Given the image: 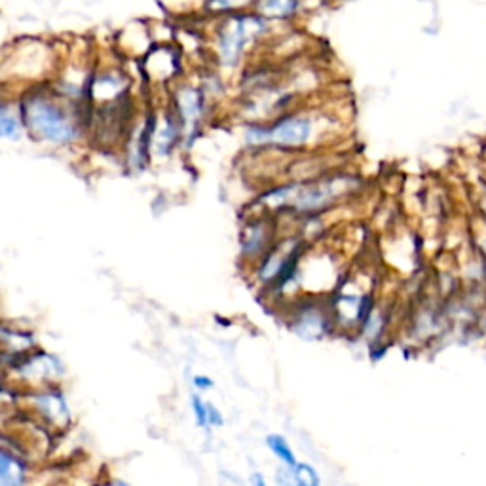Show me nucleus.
I'll use <instances>...</instances> for the list:
<instances>
[{
	"label": "nucleus",
	"mask_w": 486,
	"mask_h": 486,
	"mask_svg": "<svg viewBox=\"0 0 486 486\" xmlns=\"http://www.w3.org/2000/svg\"><path fill=\"white\" fill-rule=\"evenodd\" d=\"M378 299L375 295L373 283L368 278L354 280L348 278L338 285V289L329 300L330 314L335 319V329L344 330H359L365 318L371 314V310L376 306Z\"/></svg>",
	"instance_id": "1"
},
{
	"label": "nucleus",
	"mask_w": 486,
	"mask_h": 486,
	"mask_svg": "<svg viewBox=\"0 0 486 486\" xmlns=\"http://www.w3.org/2000/svg\"><path fill=\"white\" fill-rule=\"evenodd\" d=\"M24 124L44 141L67 145L76 139V126L69 116L41 95L29 97L24 103Z\"/></svg>",
	"instance_id": "2"
},
{
	"label": "nucleus",
	"mask_w": 486,
	"mask_h": 486,
	"mask_svg": "<svg viewBox=\"0 0 486 486\" xmlns=\"http://www.w3.org/2000/svg\"><path fill=\"white\" fill-rule=\"evenodd\" d=\"M266 25L262 17L243 15L230 19L219 34V57L224 67H234L242 60L245 44L264 33Z\"/></svg>",
	"instance_id": "3"
},
{
	"label": "nucleus",
	"mask_w": 486,
	"mask_h": 486,
	"mask_svg": "<svg viewBox=\"0 0 486 486\" xmlns=\"http://www.w3.org/2000/svg\"><path fill=\"white\" fill-rule=\"evenodd\" d=\"M293 330L308 342H318L325 338L329 333H333L335 319L333 314H330L329 302L327 304L308 302L306 306H302L295 316Z\"/></svg>",
	"instance_id": "4"
},
{
	"label": "nucleus",
	"mask_w": 486,
	"mask_h": 486,
	"mask_svg": "<svg viewBox=\"0 0 486 486\" xmlns=\"http://www.w3.org/2000/svg\"><path fill=\"white\" fill-rule=\"evenodd\" d=\"M446 321L449 318L443 304L424 300L413 310V316H408V335L416 342H430L441 335Z\"/></svg>",
	"instance_id": "5"
},
{
	"label": "nucleus",
	"mask_w": 486,
	"mask_h": 486,
	"mask_svg": "<svg viewBox=\"0 0 486 486\" xmlns=\"http://www.w3.org/2000/svg\"><path fill=\"white\" fill-rule=\"evenodd\" d=\"M270 143L281 147H300L312 138V122L302 116H289L272 129H268Z\"/></svg>",
	"instance_id": "6"
},
{
	"label": "nucleus",
	"mask_w": 486,
	"mask_h": 486,
	"mask_svg": "<svg viewBox=\"0 0 486 486\" xmlns=\"http://www.w3.org/2000/svg\"><path fill=\"white\" fill-rule=\"evenodd\" d=\"M177 110L181 126L194 133L202 120L204 114V93L196 88H183L177 91Z\"/></svg>",
	"instance_id": "7"
},
{
	"label": "nucleus",
	"mask_w": 486,
	"mask_h": 486,
	"mask_svg": "<svg viewBox=\"0 0 486 486\" xmlns=\"http://www.w3.org/2000/svg\"><path fill=\"white\" fill-rule=\"evenodd\" d=\"M390 316H392V310L380 304L378 300L376 306L371 310V314H368L365 321L361 323L357 337L367 340L368 346H380L384 342L386 333L390 330V321H392Z\"/></svg>",
	"instance_id": "8"
},
{
	"label": "nucleus",
	"mask_w": 486,
	"mask_h": 486,
	"mask_svg": "<svg viewBox=\"0 0 486 486\" xmlns=\"http://www.w3.org/2000/svg\"><path fill=\"white\" fill-rule=\"evenodd\" d=\"M177 139H179V126L171 119H166L158 126V129L150 135V145L154 152L160 154V157H166V154L171 152L175 143H177Z\"/></svg>",
	"instance_id": "9"
},
{
	"label": "nucleus",
	"mask_w": 486,
	"mask_h": 486,
	"mask_svg": "<svg viewBox=\"0 0 486 486\" xmlns=\"http://www.w3.org/2000/svg\"><path fill=\"white\" fill-rule=\"evenodd\" d=\"M25 470L24 463L12 454L0 451V486H24Z\"/></svg>",
	"instance_id": "10"
},
{
	"label": "nucleus",
	"mask_w": 486,
	"mask_h": 486,
	"mask_svg": "<svg viewBox=\"0 0 486 486\" xmlns=\"http://www.w3.org/2000/svg\"><path fill=\"white\" fill-rule=\"evenodd\" d=\"M266 444H268V449L270 453L274 454L283 465H287V468H295V465L299 463L293 449H291V444L289 441L280 435V434H272L266 437Z\"/></svg>",
	"instance_id": "11"
},
{
	"label": "nucleus",
	"mask_w": 486,
	"mask_h": 486,
	"mask_svg": "<svg viewBox=\"0 0 486 486\" xmlns=\"http://www.w3.org/2000/svg\"><path fill=\"white\" fill-rule=\"evenodd\" d=\"M299 8V0H261L259 10L266 17H289Z\"/></svg>",
	"instance_id": "12"
},
{
	"label": "nucleus",
	"mask_w": 486,
	"mask_h": 486,
	"mask_svg": "<svg viewBox=\"0 0 486 486\" xmlns=\"http://www.w3.org/2000/svg\"><path fill=\"white\" fill-rule=\"evenodd\" d=\"M293 470V484L295 486H321V477L314 465L299 462Z\"/></svg>",
	"instance_id": "13"
},
{
	"label": "nucleus",
	"mask_w": 486,
	"mask_h": 486,
	"mask_svg": "<svg viewBox=\"0 0 486 486\" xmlns=\"http://www.w3.org/2000/svg\"><path fill=\"white\" fill-rule=\"evenodd\" d=\"M19 133H22V122L6 107H0V139H17Z\"/></svg>",
	"instance_id": "14"
},
{
	"label": "nucleus",
	"mask_w": 486,
	"mask_h": 486,
	"mask_svg": "<svg viewBox=\"0 0 486 486\" xmlns=\"http://www.w3.org/2000/svg\"><path fill=\"white\" fill-rule=\"evenodd\" d=\"M38 405H41L43 408H48V416L50 418H67V406L63 403V399H60L57 395H44L38 399Z\"/></svg>",
	"instance_id": "15"
},
{
	"label": "nucleus",
	"mask_w": 486,
	"mask_h": 486,
	"mask_svg": "<svg viewBox=\"0 0 486 486\" xmlns=\"http://www.w3.org/2000/svg\"><path fill=\"white\" fill-rule=\"evenodd\" d=\"M472 247L486 259V217H482L472 230Z\"/></svg>",
	"instance_id": "16"
},
{
	"label": "nucleus",
	"mask_w": 486,
	"mask_h": 486,
	"mask_svg": "<svg viewBox=\"0 0 486 486\" xmlns=\"http://www.w3.org/2000/svg\"><path fill=\"white\" fill-rule=\"evenodd\" d=\"M245 141L249 145H268L270 138H268V129L261 128V126H251L245 131Z\"/></svg>",
	"instance_id": "17"
},
{
	"label": "nucleus",
	"mask_w": 486,
	"mask_h": 486,
	"mask_svg": "<svg viewBox=\"0 0 486 486\" xmlns=\"http://www.w3.org/2000/svg\"><path fill=\"white\" fill-rule=\"evenodd\" d=\"M266 242V232L261 226L251 228V236L247 238V253H257Z\"/></svg>",
	"instance_id": "18"
},
{
	"label": "nucleus",
	"mask_w": 486,
	"mask_h": 486,
	"mask_svg": "<svg viewBox=\"0 0 486 486\" xmlns=\"http://www.w3.org/2000/svg\"><path fill=\"white\" fill-rule=\"evenodd\" d=\"M192 411L196 415V422L202 427H207V403L202 401L200 395H192Z\"/></svg>",
	"instance_id": "19"
},
{
	"label": "nucleus",
	"mask_w": 486,
	"mask_h": 486,
	"mask_svg": "<svg viewBox=\"0 0 486 486\" xmlns=\"http://www.w3.org/2000/svg\"><path fill=\"white\" fill-rule=\"evenodd\" d=\"M247 3V0H209V8L215 12H223V10H234L240 8Z\"/></svg>",
	"instance_id": "20"
},
{
	"label": "nucleus",
	"mask_w": 486,
	"mask_h": 486,
	"mask_svg": "<svg viewBox=\"0 0 486 486\" xmlns=\"http://www.w3.org/2000/svg\"><path fill=\"white\" fill-rule=\"evenodd\" d=\"M207 424L209 425H223L224 424L223 415L219 413V408L209 405V403H207Z\"/></svg>",
	"instance_id": "21"
},
{
	"label": "nucleus",
	"mask_w": 486,
	"mask_h": 486,
	"mask_svg": "<svg viewBox=\"0 0 486 486\" xmlns=\"http://www.w3.org/2000/svg\"><path fill=\"white\" fill-rule=\"evenodd\" d=\"M194 384H196V387H200V390H209V387L213 386V380H209L205 376H196L194 378Z\"/></svg>",
	"instance_id": "22"
},
{
	"label": "nucleus",
	"mask_w": 486,
	"mask_h": 486,
	"mask_svg": "<svg viewBox=\"0 0 486 486\" xmlns=\"http://www.w3.org/2000/svg\"><path fill=\"white\" fill-rule=\"evenodd\" d=\"M251 484H253V486H268V484H266V479H264L261 473H253V475H251Z\"/></svg>",
	"instance_id": "23"
}]
</instances>
